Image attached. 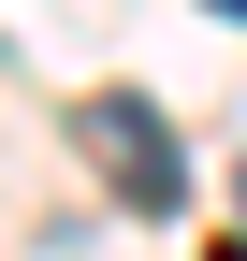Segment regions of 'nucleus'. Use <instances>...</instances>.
<instances>
[{
	"label": "nucleus",
	"instance_id": "obj_3",
	"mask_svg": "<svg viewBox=\"0 0 247 261\" xmlns=\"http://www.w3.org/2000/svg\"><path fill=\"white\" fill-rule=\"evenodd\" d=\"M0 58H15V29H0Z\"/></svg>",
	"mask_w": 247,
	"mask_h": 261
},
{
	"label": "nucleus",
	"instance_id": "obj_2",
	"mask_svg": "<svg viewBox=\"0 0 247 261\" xmlns=\"http://www.w3.org/2000/svg\"><path fill=\"white\" fill-rule=\"evenodd\" d=\"M204 15H233V29H247V0H204Z\"/></svg>",
	"mask_w": 247,
	"mask_h": 261
},
{
	"label": "nucleus",
	"instance_id": "obj_1",
	"mask_svg": "<svg viewBox=\"0 0 247 261\" xmlns=\"http://www.w3.org/2000/svg\"><path fill=\"white\" fill-rule=\"evenodd\" d=\"M73 145L102 160V189L131 218H189V145H175V116L145 102V87H87L73 102Z\"/></svg>",
	"mask_w": 247,
	"mask_h": 261
}]
</instances>
